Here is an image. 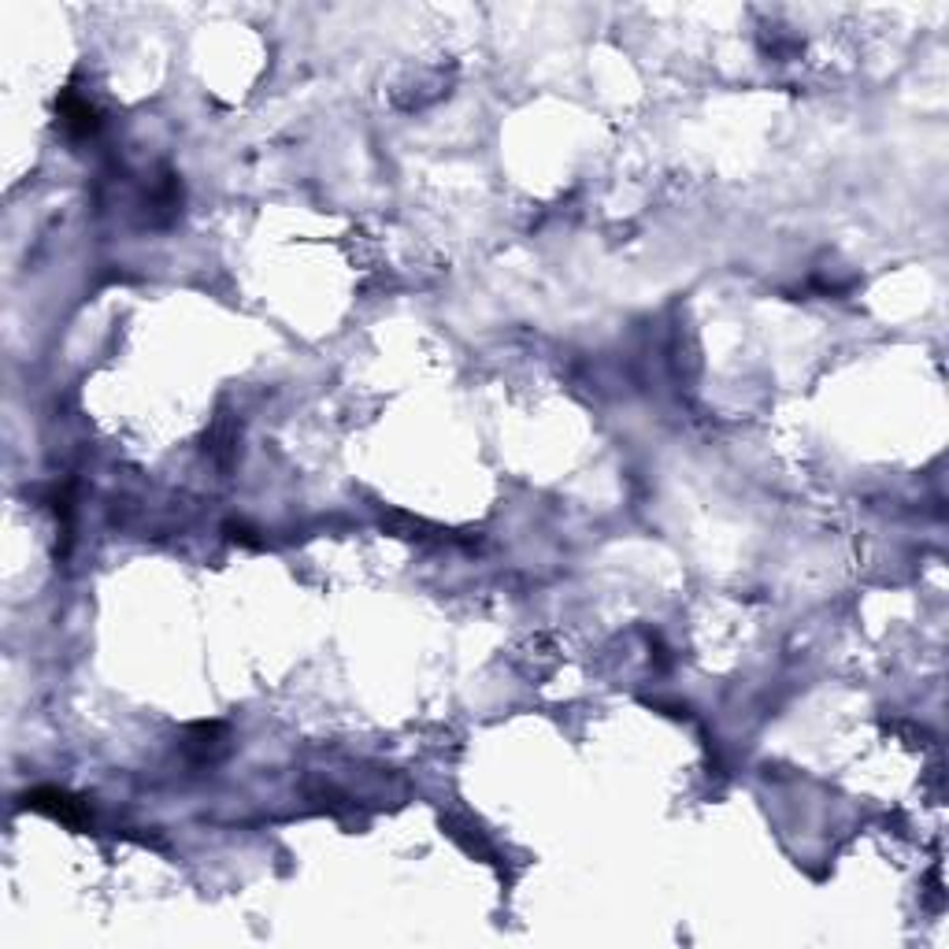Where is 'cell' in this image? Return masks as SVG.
<instances>
[{
  "instance_id": "cell-2",
  "label": "cell",
  "mask_w": 949,
  "mask_h": 949,
  "mask_svg": "<svg viewBox=\"0 0 949 949\" xmlns=\"http://www.w3.org/2000/svg\"><path fill=\"white\" fill-rule=\"evenodd\" d=\"M59 123H64L67 134L89 138V134H94V130L100 127V119H97L94 108L86 105V100H78V97L67 94L64 100H59Z\"/></svg>"
},
{
  "instance_id": "cell-1",
  "label": "cell",
  "mask_w": 949,
  "mask_h": 949,
  "mask_svg": "<svg viewBox=\"0 0 949 949\" xmlns=\"http://www.w3.org/2000/svg\"><path fill=\"white\" fill-rule=\"evenodd\" d=\"M23 805L34 812L53 816V820L67 823V827H86L89 820H94V812H89V805L83 801V797L59 790V786H34V790L23 794Z\"/></svg>"
}]
</instances>
